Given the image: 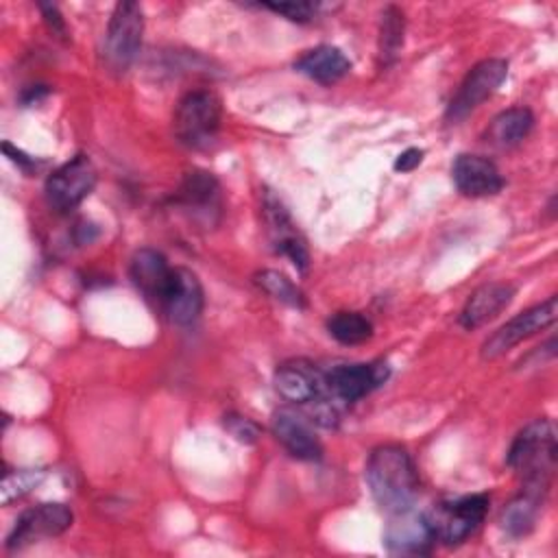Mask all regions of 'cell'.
I'll return each mask as SVG.
<instances>
[{
    "instance_id": "26",
    "label": "cell",
    "mask_w": 558,
    "mask_h": 558,
    "mask_svg": "<svg viewBox=\"0 0 558 558\" xmlns=\"http://www.w3.org/2000/svg\"><path fill=\"white\" fill-rule=\"evenodd\" d=\"M46 477L44 469H15V471H7L2 477V486H0V499L4 506H9L11 501L28 495L33 488H37Z\"/></svg>"
},
{
    "instance_id": "20",
    "label": "cell",
    "mask_w": 558,
    "mask_h": 558,
    "mask_svg": "<svg viewBox=\"0 0 558 558\" xmlns=\"http://www.w3.org/2000/svg\"><path fill=\"white\" fill-rule=\"evenodd\" d=\"M547 493L532 490V488H521L519 495H514L499 512V525L504 532L510 536H525L527 532L534 530L536 519L543 510Z\"/></svg>"
},
{
    "instance_id": "2",
    "label": "cell",
    "mask_w": 558,
    "mask_h": 558,
    "mask_svg": "<svg viewBox=\"0 0 558 558\" xmlns=\"http://www.w3.org/2000/svg\"><path fill=\"white\" fill-rule=\"evenodd\" d=\"M558 458L556 425L549 418L527 423L508 449V466L521 477V488L547 493Z\"/></svg>"
},
{
    "instance_id": "6",
    "label": "cell",
    "mask_w": 558,
    "mask_h": 558,
    "mask_svg": "<svg viewBox=\"0 0 558 558\" xmlns=\"http://www.w3.org/2000/svg\"><path fill=\"white\" fill-rule=\"evenodd\" d=\"M96 168L87 155H76L63 166H59L48 179H46V201L48 205L65 214L81 205L96 185Z\"/></svg>"
},
{
    "instance_id": "28",
    "label": "cell",
    "mask_w": 558,
    "mask_h": 558,
    "mask_svg": "<svg viewBox=\"0 0 558 558\" xmlns=\"http://www.w3.org/2000/svg\"><path fill=\"white\" fill-rule=\"evenodd\" d=\"M266 9H270L272 13H279L292 22H310L316 11H318V4L314 2H268L264 4Z\"/></svg>"
},
{
    "instance_id": "27",
    "label": "cell",
    "mask_w": 558,
    "mask_h": 558,
    "mask_svg": "<svg viewBox=\"0 0 558 558\" xmlns=\"http://www.w3.org/2000/svg\"><path fill=\"white\" fill-rule=\"evenodd\" d=\"M225 429L240 442L253 445L259 438V425L242 414H227L225 416Z\"/></svg>"
},
{
    "instance_id": "19",
    "label": "cell",
    "mask_w": 558,
    "mask_h": 558,
    "mask_svg": "<svg viewBox=\"0 0 558 558\" xmlns=\"http://www.w3.org/2000/svg\"><path fill=\"white\" fill-rule=\"evenodd\" d=\"M294 70L320 85H331L349 74L351 61L344 57V52L340 48L323 44V46L305 50L294 61Z\"/></svg>"
},
{
    "instance_id": "4",
    "label": "cell",
    "mask_w": 558,
    "mask_h": 558,
    "mask_svg": "<svg viewBox=\"0 0 558 558\" xmlns=\"http://www.w3.org/2000/svg\"><path fill=\"white\" fill-rule=\"evenodd\" d=\"M488 504H490V497L484 493L464 495V497L438 504L427 514L434 538L445 545H458L466 541L484 521L488 512Z\"/></svg>"
},
{
    "instance_id": "31",
    "label": "cell",
    "mask_w": 558,
    "mask_h": 558,
    "mask_svg": "<svg viewBox=\"0 0 558 558\" xmlns=\"http://www.w3.org/2000/svg\"><path fill=\"white\" fill-rule=\"evenodd\" d=\"M2 150H4V155L15 163V166H20L22 170H31V168H35L37 163H35V159L33 157H28L26 153H22L20 148H15L11 142H2Z\"/></svg>"
},
{
    "instance_id": "13",
    "label": "cell",
    "mask_w": 558,
    "mask_h": 558,
    "mask_svg": "<svg viewBox=\"0 0 558 558\" xmlns=\"http://www.w3.org/2000/svg\"><path fill=\"white\" fill-rule=\"evenodd\" d=\"M262 207H264L262 211H264L266 229H268L275 251L279 255H286L299 270H305L307 262H310L307 246H305V240L301 238L296 225L292 222L288 209L283 207V203L272 192H264Z\"/></svg>"
},
{
    "instance_id": "15",
    "label": "cell",
    "mask_w": 558,
    "mask_h": 558,
    "mask_svg": "<svg viewBox=\"0 0 558 558\" xmlns=\"http://www.w3.org/2000/svg\"><path fill=\"white\" fill-rule=\"evenodd\" d=\"M451 179L460 194L480 198L497 194L504 187V177L499 168L484 155L462 153L451 166Z\"/></svg>"
},
{
    "instance_id": "8",
    "label": "cell",
    "mask_w": 558,
    "mask_h": 558,
    "mask_svg": "<svg viewBox=\"0 0 558 558\" xmlns=\"http://www.w3.org/2000/svg\"><path fill=\"white\" fill-rule=\"evenodd\" d=\"M508 76V61L504 59H484L475 63L464 81L460 83L456 96L451 98L445 118L449 122H460L473 113L486 98H490L504 78Z\"/></svg>"
},
{
    "instance_id": "24",
    "label": "cell",
    "mask_w": 558,
    "mask_h": 558,
    "mask_svg": "<svg viewBox=\"0 0 558 558\" xmlns=\"http://www.w3.org/2000/svg\"><path fill=\"white\" fill-rule=\"evenodd\" d=\"M255 283L268 296H272L279 303H286L290 307H303L305 305L303 292L286 275H281L277 270H262V272H257L255 275Z\"/></svg>"
},
{
    "instance_id": "29",
    "label": "cell",
    "mask_w": 558,
    "mask_h": 558,
    "mask_svg": "<svg viewBox=\"0 0 558 558\" xmlns=\"http://www.w3.org/2000/svg\"><path fill=\"white\" fill-rule=\"evenodd\" d=\"M39 11H41V15H44V20H46V24H48V28L52 31V35H57V37H65V22H63V17H61V13H59V9L54 7V4H39Z\"/></svg>"
},
{
    "instance_id": "23",
    "label": "cell",
    "mask_w": 558,
    "mask_h": 558,
    "mask_svg": "<svg viewBox=\"0 0 558 558\" xmlns=\"http://www.w3.org/2000/svg\"><path fill=\"white\" fill-rule=\"evenodd\" d=\"M327 331L340 344H362L373 336V323L360 312H336L327 320Z\"/></svg>"
},
{
    "instance_id": "18",
    "label": "cell",
    "mask_w": 558,
    "mask_h": 558,
    "mask_svg": "<svg viewBox=\"0 0 558 558\" xmlns=\"http://www.w3.org/2000/svg\"><path fill=\"white\" fill-rule=\"evenodd\" d=\"M514 296V286L506 281H493L480 286L471 296L466 299L462 312H460V325L464 329H477L493 320Z\"/></svg>"
},
{
    "instance_id": "10",
    "label": "cell",
    "mask_w": 558,
    "mask_h": 558,
    "mask_svg": "<svg viewBox=\"0 0 558 558\" xmlns=\"http://www.w3.org/2000/svg\"><path fill=\"white\" fill-rule=\"evenodd\" d=\"M72 519H74L72 510L65 504H59V501L37 504L17 517L7 538V547L20 549L28 543H35L37 538L59 536L72 525Z\"/></svg>"
},
{
    "instance_id": "30",
    "label": "cell",
    "mask_w": 558,
    "mask_h": 558,
    "mask_svg": "<svg viewBox=\"0 0 558 558\" xmlns=\"http://www.w3.org/2000/svg\"><path fill=\"white\" fill-rule=\"evenodd\" d=\"M421 161H423V150H421V148H408V150H403V153L397 157L395 170H399V172H410V170H414Z\"/></svg>"
},
{
    "instance_id": "25",
    "label": "cell",
    "mask_w": 558,
    "mask_h": 558,
    "mask_svg": "<svg viewBox=\"0 0 558 558\" xmlns=\"http://www.w3.org/2000/svg\"><path fill=\"white\" fill-rule=\"evenodd\" d=\"M403 46V13L397 7H388L381 13L379 31V57L384 63H390L399 48Z\"/></svg>"
},
{
    "instance_id": "21",
    "label": "cell",
    "mask_w": 558,
    "mask_h": 558,
    "mask_svg": "<svg viewBox=\"0 0 558 558\" xmlns=\"http://www.w3.org/2000/svg\"><path fill=\"white\" fill-rule=\"evenodd\" d=\"M179 201L196 216L209 218L220 209V185L211 172L192 170L181 183Z\"/></svg>"
},
{
    "instance_id": "16",
    "label": "cell",
    "mask_w": 558,
    "mask_h": 558,
    "mask_svg": "<svg viewBox=\"0 0 558 558\" xmlns=\"http://www.w3.org/2000/svg\"><path fill=\"white\" fill-rule=\"evenodd\" d=\"M272 434L283 449L299 460H318L323 445L312 429V421L292 408H281L272 414Z\"/></svg>"
},
{
    "instance_id": "17",
    "label": "cell",
    "mask_w": 558,
    "mask_h": 558,
    "mask_svg": "<svg viewBox=\"0 0 558 558\" xmlns=\"http://www.w3.org/2000/svg\"><path fill=\"white\" fill-rule=\"evenodd\" d=\"M129 272H131L135 288L148 301L161 305V299H163L170 277H172V266L168 264V259L159 251L146 246V248H140L133 253Z\"/></svg>"
},
{
    "instance_id": "9",
    "label": "cell",
    "mask_w": 558,
    "mask_h": 558,
    "mask_svg": "<svg viewBox=\"0 0 558 558\" xmlns=\"http://www.w3.org/2000/svg\"><path fill=\"white\" fill-rule=\"evenodd\" d=\"M327 392L340 403H353L381 386L388 377V366L381 362H342L323 371Z\"/></svg>"
},
{
    "instance_id": "14",
    "label": "cell",
    "mask_w": 558,
    "mask_h": 558,
    "mask_svg": "<svg viewBox=\"0 0 558 558\" xmlns=\"http://www.w3.org/2000/svg\"><path fill=\"white\" fill-rule=\"evenodd\" d=\"M205 305V292L198 277L183 266L172 268V277L168 290L161 299V310L174 325H190L194 323Z\"/></svg>"
},
{
    "instance_id": "22",
    "label": "cell",
    "mask_w": 558,
    "mask_h": 558,
    "mask_svg": "<svg viewBox=\"0 0 558 558\" xmlns=\"http://www.w3.org/2000/svg\"><path fill=\"white\" fill-rule=\"evenodd\" d=\"M534 126V116L527 107H510L497 113L486 131V140L499 148H512L521 144Z\"/></svg>"
},
{
    "instance_id": "5",
    "label": "cell",
    "mask_w": 558,
    "mask_h": 558,
    "mask_svg": "<svg viewBox=\"0 0 558 558\" xmlns=\"http://www.w3.org/2000/svg\"><path fill=\"white\" fill-rule=\"evenodd\" d=\"M144 33V13L137 2H118L105 35V63L113 72H126L135 61Z\"/></svg>"
},
{
    "instance_id": "1",
    "label": "cell",
    "mask_w": 558,
    "mask_h": 558,
    "mask_svg": "<svg viewBox=\"0 0 558 558\" xmlns=\"http://www.w3.org/2000/svg\"><path fill=\"white\" fill-rule=\"evenodd\" d=\"M375 504L388 514L412 508L418 475L410 453L399 445H381L371 451L364 469Z\"/></svg>"
},
{
    "instance_id": "11",
    "label": "cell",
    "mask_w": 558,
    "mask_h": 558,
    "mask_svg": "<svg viewBox=\"0 0 558 558\" xmlns=\"http://www.w3.org/2000/svg\"><path fill=\"white\" fill-rule=\"evenodd\" d=\"M436 538L427 514L414 512L412 508L390 514L384 532V545L397 556H425L432 551Z\"/></svg>"
},
{
    "instance_id": "12",
    "label": "cell",
    "mask_w": 558,
    "mask_h": 558,
    "mask_svg": "<svg viewBox=\"0 0 558 558\" xmlns=\"http://www.w3.org/2000/svg\"><path fill=\"white\" fill-rule=\"evenodd\" d=\"M275 390L290 403L310 405L327 395L323 371L310 360L281 362L275 371Z\"/></svg>"
},
{
    "instance_id": "7",
    "label": "cell",
    "mask_w": 558,
    "mask_h": 558,
    "mask_svg": "<svg viewBox=\"0 0 558 558\" xmlns=\"http://www.w3.org/2000/svg\"><path fill=\"white\" fill-rule=\"evenodd\" d=\"M558 314V299L549 296L547 301L527 307L525 312L517 314L508 323H504L497 331H493L484 344H482V357L484 360H495L504 353H508L514 344L527 340L530 336L551 327L556 323Z\"/></svg>"
},
{
    "instance_id": "3",
    "label": "cell",
    "mask_w": 558,
    "mask_h": 558,
    "mask_svg": "<svg viewBox=\"0 0 558 558\" xmlns=\"http://www.w3.org/2000/svg\"><path fill=\"white\" fill-rule=\"evenodd\" d=\"M220 100L214 92L194 89L187 92L174 109L172 131L174 137L187 148L209 146L220 129Z\"/></svg>"
}]
</instances>
